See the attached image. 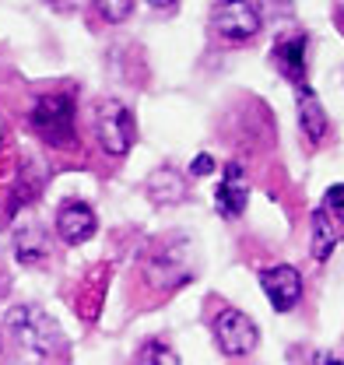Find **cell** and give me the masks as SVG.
Masks as SVG:
<instances>
[{"mask_svg": "<svg viewBox=\"0 0 344 365\" xmlns=\"http://www.w3.org/2000/svg\"><path fill=\"white\" fill-rule=\"evenodd\" d=\"M246 200H250V176L239 162H228L225 165V180L215 193V207L221 218H236L246 211Z\"/></svg>", "mask_w": 344, "mask_h": 365, "instance_id": "8", "label": "cell"}, {"mask_svg": "<svg viewBox=\"0 0 344 365\" xmlns=\"http://www.w3.org/2000/svg\"><path fill=\"white\" fill-rule=\"evenodd\" d=\"M215 158H211V155H197V158H193V165H190V173H193V176H208V173H215Z\"/></svg>", "mask_w": 344, "mask_h": 365, "instance_id": "18", "label": "cell"}, {"mask_svg": "<svg viewBox=\"0 0 344 365\" xmlns=\"http://www.w3.org/2000/svg\"><path fill=\"white\" fill-rule=\"evenodd\" d=\"M274 63L288 81L305 88V36H285L274 46Z\"/></svg>", "mask_w": 344, "mask_h": 365, "instance_id": "10", "label": "cell"}, {"mask_svg": "<svg viewBox=\"0 0 344 365\" xmlns=\"http://www.w3.org/2000/svg\"><path fill=\"white\" fill-rule=\"evenodd\" d=\"M215 341L225 355L239 359V355H250V351L257 348L260 330L246 313H239V309H221L215 317Z\"/></svg>", "mask_w": 344, "mask_h": 365, "instance_id": "5", "label": "cell"}, {"mask_svg": "<svg viewBox=\"0 0 344 365\" xmlns=\"http://www.w3.org/2000/svg\"><path fill=\"white\" fill-rule=\"evenodd\" d=\"M148 197L155 200V204H179L183 197H186V182H183V176L176 173V169H155L151 173V180H148Z\"/></svg>", "mask_w": 344, "mask_h": 365, "instance_id": "12", "label": "cell"}, {"mask_svg": "<svg viewBox=\"0 0 344 365\" xmlns=\"http://www.w3.org/2000/svg\"><path fill=\"white\" fill-rule=\"evenodd\" d=\"M98 14H102L106 21H127L130 14H133V4H130V0H116V4L102 0V4H98Z\"/></svg>", "mask_w": 344, "mask_h": 365, "instance_id": "16", "label": "cell"}, {"mask_svg": "<svg viewBox=\"0 0 344 365\" xmlns=\"http://www.w3.org/2000/svg\"><path fill=\"white\" fill-rule=\"evenodd\" d=\"M148 277L158 284V288H176V284H186L193 271H190V260H186V246L179 250V242L162 246L151 253L148 260Z\"/></svg>", "mask_w": 344, "mask_h": 365, "instance_id": "7", "label": "cell"}, {"mask_svg": "<svg viewBox=\"0 0 344 365\" xmlns=\"http://www.w3.org/2000/svg\"><path fill=\"white\" fill-rule=\"evenodd\" d=\"M316 365H344V362H338V359H330V355L323 351V355H316Z\"/></svg>", "mask_w": 344, "mask_h": 365, "instance_id": "19", "label": "cell"}, {"mask_svg": "<svg viewBox=\"0 0 344 365\" xmlns=\"http://www.w3.org/2000/svg\"><path fill=\"white\" fill-rule=\"evenodd\" d=\"M260 288H263V295L270 299V306L278 313H288V309L299 306V299H302V274L292 264L263 267L260 271Z\"/></svg>", "mask_w": 344, "mask_h": 365, "instance_id": "6", "label": "cell"}, {"mask_svg": "<svg viewBox=\"0 0 344 365\" xmlns=\"http://www.w3.org/2000/svg\"><path fill=\"white\" fill-rule=\"evenodd\" d=\"M299 123H302V130H305V137H309V144H323V137H327V113H323V106L316 102V95L309 88H302Z\"/></svg>", "mask_w": 344, "mask_h": 365, "instance_id": "13", "label": "cell"}, {"mask_svg": "<svg viewBox=\"0 0 344 365\" xmlns=\"http://www.w3.org/2000/svg\"><path fill=\"white\" fill-rule=\"evenodd\" d=\"M95 134H98V144L106 155H113V158L127 155L130 144H133V113L116 98L102 102L98 120H95Z\"/></svg>", "mask_w": 344, "mask_h": 365, "instance_id": "4", "label": "cell"}, {"mask_svg": "<svg viewBox=\"0 0 344 365\" xmlns=\"http://www.w3.org/2000/svg\"><path fill=\"white\" fill-rule=\"evenodd\" d=\"M95 228H98V218H95V211L81 204V200H67L60 211H56V232H60V239L67 242V246H78V242H85L95 235Z\"/></svg>", "mask_w": 344, "mask_h": 365, "instance_id": "9", "label": "cell"}, {"mask_svg": "<svg viewBox=\"0 0 344 365\" xmlns=\"http://www.w3.org/2000/svg\"><path fill=\"white\" fill-rule=\"evenodd\" d=\"M14 257H18V264H25V267H36V264H43L46 257H49L46 232L36 225V222H29V225H21L14 232Z\"/></svg>", "mask_w": 344, "mask_h": 365, "instance_id": "11", "label": "cell"}, {"mask_svg": "<svg viewBox=\"0 0 344 365\" xmlns=\"http://www.w3.org/2000/svg\"><path fill=\"white\" fill-rule=\"evenodd\" d=\"M263 29V14H260V4H218L211 7V32L225 43H250Z\"/></svg>", "mask_w": 344, "mask_h": 365, "instance_id": "3", "label": "cell"}, {"mask_svg": "<svg viewBox=\"0 0 344 365\" xmlns=\"http://www.w3.org/2000/svg\"><path fill=\"white\" fill-rule=\"evenodd\" d=\"M323 204H327V207H334V211H344V182L330 186V190L323 193Z\"/></svg>", "mask_w": 344, "mask_h": 365, "instance_id": "17", "label": "cell"}, {"mask_svg": "<svg viewBox=\"0 0 344 365\" xmlns=\"http://www.w3.org/2000/svg\"><path fill=\"white\" fill-rule=\"evenodd\" d=\"M29 123L49 144H71V137H74V98L64 95V91L60 95H39L32 102Z\"/></svg>", "mask_w": 344, "mask_h": 365, "instance_id": "2", "label": "cell"}, {"mask_svg": "<svg viewBox=\"0 0 344 365\" xmlns=\"http://www.w3.org/2000/svg\"><path fill=\"white\" fill-rule=\"evenodd\" d=\"M7 330L14 334V341L36 355H53L64 348V334L56 327V319L43 313L39 306H14L7 313Z\"/></svg>", "mask_w": 344, "mask_h": 365, "instance_id": "1", "label": "cell"}, {"mask_svg": "<svg viewBox=\"0 0 344 365\" xmlns=\"http://www.w3.org/2000/svg\"><path fill=\"white\" fill-rule=\"evenodd\" d=\"M137 365H179V355L172 351L169 344H148L137 355Z\"/></svg>", "mask_w": 344, "mask_h": 365, "instance_id": "15", "label": "cell"}, {"mask_svg": "<svg viewBox=\"0 0 344 365\" xmlns=\"http://www.w3.org/2000/svg\"><path fill=\"white\" fill-rule=\"evenodd\" d=\"M334 246H338V232L330 225L327 211L316 207L313 211V260H327L334 253Z\"/></svg>", "mask_w": 344, "mask_h": 365, "instance_id": "14", "label": "cell"}]
</instances>
